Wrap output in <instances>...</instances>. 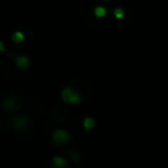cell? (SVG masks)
Returning a JSON list of instances; mask_svg holds the SVG:
<instances>
[{
    "mask_svg": "<svg viewBox=\"0 0 168 168\" xmlns=\"http://www.w3.org/2000/svg\"><path fill=\"white\" fill-rule=\"evenodd\" d=\"M15 64L19 69L27 70L31 65V62L30 59L25 55H17L15 57Z\"/></svg>",
    "mask_w": 168,
    "mask_h": 168,
    "instance_id": "cell-5",
    "label": "cell"
},
{
    "mask_svg": "<svg viewBox=\"0 0 168 168\" xmlns=\"http://www.w3.org/2000/svg\"><path fill=\"white\" fill-rule=\"evenodd\" d=\"M11 123L17 131H24L28 128L30 121H29L28 117L25 116V115H17L12 119Z\"/></svg>",
    "mask_w": 168,
    "mask_h": 168,
    "instance_id": "cell-2",
    "label": "cell"
},
{
    "mask_svg": "<svg viewBox=\"0 0 168 168\" xmlns=\"http://www.w3.org/2000/svg\"><path fill=\"white\" fill-rule=\"evenodd\" d=\"M67 162L64 158L59 157V156H55L54 158H52V165L55 168H64L66 166Z\"/></svg>",
    "mask_w": 168,
    "mask_h": 168,
    "instance_id": "cell-6",
    "label": "cell"
},
{
    "mask_svg": "<svg viewBox=\"0 0 168 168\" xmlns=\"http://www.w3.org/2000/svg\"><path fill=\"white\" fill-rule=\"evenodd\" d=\"M70 140V136L64 130H57L53 134V141L56 144H65Z\"/></svg>",
    "mask_w": 168,
    "mask_h": 168,
    "instance_id": "cell-4",
    "label": "cell"
},
{
    "mask_svg": "<svg viewBox=\"0 0 168 168\" xmlns=\"http://www.w3.org/2000/svg\"><path fill=\"white\" fill-rule=\"evenodd\" d=\"M62 98L64 101L69 102V103H79L81 101V97L76 90H74L71 88H65L62 92Z\"/></svg>",
    "mask_w": 168,
    "mask_h": 168,
    "instance_id": "cell-1",
    "label": "cell"
},
{
    "mask_svg": "<svg viewBox=\"0 0 168 168\" xmlns=\"http://www.w3.org/2000/svg\"><path fill=\"white\" fill-rule=\"evenodd\" d=\"M0 51H6L5 46H4L3 42H2L1 40H0Z\"/></svg>",
    "mask_w": 168,
    "mask_h": 168,
    "instance_id": "cell-10",
    "label": "cell"
},
{
    "mask_svg": "<svg viewBox=\"0 0 168 168\" xmlns=\"http://www.w3.org/2000/svg\"><path fill=\"white\" fill-rule=\"evenodd\" d=\"M84 124H85V127L87 130H90L92 127L93 126V124H95V122H93V120L92 118H86Z\"/></svg>",
    "mask_w": 168,
    "mask_h": 168,
    "instance_id": "cell-8",
    "label": "cell"
},
{
    "mask_svg": "<svg viewBox=\"0 0 168 168\" xmlns=\"http://www.w3.org/2000/svg\"><path fill=\"white\" fill-rule=\"evenodd\" d=\"M20 107V104L17 101L16 98L14 97H7L2 102V108L4 111L7 112H13Z\"/></svg>",
    "mask_w": 168,
    "mask_h": 168,
    "instance_id": "cell-3",
    "label": "cell"
},
{
    "mask_svg": "<svg viewBox=\"0 0 168 168\" xmlns=\"http://www.w3.org/2000/svg\"><path fill=\"white\" fill-rule=\"evenodd\" d=\"M95 14H97V17H103L105 14L104 9H101V7H98V8L95 10Z\"/></svg>",
    "mask_w": 168,
    "mask_h": 168,
    "instance_id": "cell-9",
    "label": "cell"
},
{
    "mask_svg": "<svg viewBox=\"0 0 168 168\" xmlns=\"http://www.w3.org/2000/svg\"><path fill=\"white\" fill-rule=\"evenodd\" d=\"M12 39H13V41L15 42V44H21V42L24 41V39H25V37H24L23 33L19 32V31H17L13 33V35H12Z\"/></svg>",
    "mask_w": 168,
    "mask_h": 168,
    "instance_id": "cell-7",
    "label": "cell"
}]
</instances>
